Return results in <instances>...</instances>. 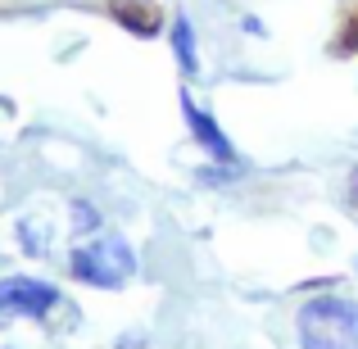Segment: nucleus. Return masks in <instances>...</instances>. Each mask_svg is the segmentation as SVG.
<instances>
[{
  "label": "nucleus",
  "mask_w": 358,
  "mask_h": 349,
  "mask_svg": "<svg viewBox=\"0 0 358 349\" xmlns=\"http://www.w3.org/2000/svg\"><path fill=\"white\" fill-rule=\"evenodd\" d=\"M299 349H358V304L341 295H317L295 313Z\"/></svg>",
  "instance_id": "obj_1"
},
{
  "label": "nucleus",
  "mask_w": 358,
  "mask_h": 349,
  "mask_svg": "<svg viewBox=\"0 0 358 349\" xmlns=\"http://www.w3.org/2000/svg\"><path fill=\"white\" fill-rule=\"evenodd\" d=\"M131 272H136V254H131V245L122 236H96L82 250H73V277L87 281V286L114 290Z\"/></svg>",
  "instance_id": "obj_2"
},
{
  "label": "nucleus",
  "mask_w": 358,
  "mask_h": 349,
  "mask_svg": "<svg viewBox=\"0 0 358 349\" xmlns=\"http://www.w3.org/2000/svg\"><path fill=\"white\" fill-rule=\"evenodd\" d=\"M55 304H59V290L45 281H0V318H45Z\"/></svg>",
  "instance_id": "obj_3"
},
{
  "label": "nucleus",
  "mask_w": 358,
  "mask_h": 349,
  "mask_svg": "<svg viewBox=\"0 0 358 349\" xmlns=\"http://www.w3.org/2000/svg\"><path fill=\"white\" fill-rule=\"evenodd\" d=\"M182 114H186V122H191V136L204 145V155H209L213 164H231V159H236V150H231V141L222 136V127L204 114V109H195L191 96H182Z\"/></svg>",
  "instance_id": "obj_4"
},
{
  "label": "nucleus",
  "mask_w": 358,
  "mask_h": 349,
  "mask_svg": "<svg viewBox=\"0 0 358 349\" xmlns=\"http://www.w3.org/2000/svg\"><path fill=\"white\" fill-rule=\"evenodd\" d=\"M109 14H114V23H122L136 36H155L159 23H164L155 0H109Z\"/></svg>",
  "instance_id": "obj_5"
},
{
  "label": "nucleus",
  "mask_w": 358,
  "mask_h": 349,
  "mask_svg": "<svg viewBox=\"0 0 358 349\" xmlns=\"http://www.w3.org/2000/svg\"><path fill=\"white\" fill-rule=\"evenodd\" d=\"M173 50H177V64H182L186 73L200 69V55H195V32H191V23H186L182 14H177V23H173Z\"/></svg>",
  "instance_id": "obj_6"
},
{
  "label": "nucleus",
  "mask_w": 358,
  "mask_h": 349,
  "mask_svg": "<svg viewBox=\"0 0 358 349\" xmlns=\"http://www.w3.org/2000/svg\"><path fill=\"white\" fill-rule=\"evenodd\" d=\"M336 45H341V55H358V9L345 18V32H341V41H336Z\"/></svg>",
  "instance_id": "obj_7"
},
{
  "label": "nucleus",
  "mask_w": 358,
  "mask_h": 349,
  "mask_svg": "<svg viewBox=\"0 0 358 349\" xmlns=\"http://www.w3.org/2000/svg\"><path fill=\"white\" fill-rule=\"evenodd\" d=\"M345 204H350V213L358 218V168L350 173V186H345Z\"/></svg>",
  "instance_id": "obj_8"
}]
</instances>
